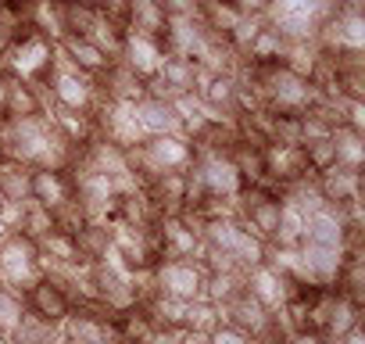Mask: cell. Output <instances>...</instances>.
Returning a JSON list of instances; mask_svg holds the SVG:
<instances>
[{"label": "cell", "instance_id": "f35d334b", "mask_svg": "<svg viewBox=\"0 0 365 344\" xmlns=\"http://www.w3.org/2000/svg\"><path fill=\"white\" fill-rule=\"evenodd\" d=\"M0 201H4V198H0Z\"/></svg>", "mask_w": 365, "mask_h": 344}, {"label": "cell", "instance_id": "5bb4252c", "mask_svg": "<svg viewBox=\"0 0 365 344\" xmlns=\"http://www.w3.org/2000/svg\"><path fill=\"white\" fill-rule=\"evenodd\" d=\"M136 118H140V129H143V136L182 133L175 104H172V101H161V97H140V101H136Z\"/></svg>", "mask_w": 365, "mask_h": 344}, {"label": "cell", "instance_id": "836d02e7", "mask_svg": "<svg viewBox=\"0 0 365 344\" xmlns=\"http://www.w3.org/2000/svg\"><path fill=\"white\" fill-rule=\"evenodd\" d=\"M4 79H8V72H4V65H0V108H4Z\"/></svg>", "mask_w": 365, "mask_h": 344}, {"label": "cell", "instance_id": "e575fe53", "mask_svg": "<svg viewBox=\"0 0 365 344\" xmlns=\"http://www.w3.org/2000/svg\"><path fill=\"white\" fill-rule=\"evenodd\" d=\"M101 344H122V340H118V337H115V333H108V337H104V340H101Z\"/></svg>", "mask_w": 365, "mask_h": 344}, {"label": "cell", "instance_id": "83f0119b", "mask_svg": "<svg viewBox=\"0 0 365 344\" xmlns=\"http://www.w3.org/2000/svg\"><path fill=\"white\" fill-rule=\"evenodd\" d=\"M255 337H247L244 330H237L233 323H215L212 330H208V344H251Z\"/></svg>", "mask_w": 365, "mask_h": 344}, {"label": "cell", "instance_id": "f1b7e54d", "mask_svg": "<svg viewBox=\"0 0 365 344\" xmlns=\"http://www.w3.org/2000/svg\"><path fill=\"white\" fill-rule=\"evenodd\" d=\"M179 330L182 326H154L143 344H179Z\"/></svg>", "mask_w": 365, "mask_h": 344}, {"label": "cell", "instance_id": "7a4b0ae2", "mask_svg": "<svg viewBox=\"0 0 365 344\" xmlns=\"http://www.w3.org/2000/svg\"><path fill=\"white\" fill-rule=\"evenodd\" d=\"M51 65H54V40H47V36L36 33L33 26H26V29L11 40V47H8V54H4V69H8L11 76H22V79L36 83V86L47 83Z\"/></svg>", "mask_w": 365, "mask_h": 344}, {"label": "cell", "instance_id": "9a60e30c", "mask_svg": "<svg viewBox=\"0 0 365 344\" xmlns=\"http://www.w3.org/2000/svg\"><path fill=\"white\" fill-rule=\"evenodd\" d=\"M97 86H101V93L108 97V101H140L143 97V79L133 72V69H125L122 61H111L101 76H97Z\"/></svg>", "mask_w": 365, "mask_h": 344}, {"label": "cell", "instance_id": "7402d4cb", "mask_svg": "<svg viewBox=\"0 0 365 344\" xmlns=\"http://www.w3.org/2000/svg\"><path fill=\"white\" fill-rule=\"evenodd\" d=\"M0 198L26 201L29 198V165L15 158H0Z\"/></svg>", "mask_w": 365, "mask_h": 344}, {"label": "cell", "instance_id": "8d00e7d4", "mask_svg": "<svg viewBox=\"0 0 365 344\" xmlns=\"http://www.w3.org/2000/svg\"><path fill=\"white\" fill-rule=\"evenodd\" d=\"M76 4H90V8H97V0H76Z\"/></svg>", "mask_w": 365, "mask_h": 344}, {"label": "cell", "instance_id": "4dcf8cb0", "mask_svg": "<svg viewBox=\"0 0 365 344\" xmlns=\"http://www.w3.org/2000/svg\"><path fill=\"white\" fill-rule=\"evenodd\" d=\"M340 344H365V333H361V326H354V330H347V333L340 337Z\"/></svg>", "mask_w": 365, "mask_h": 344}, {"label": "cell", "instance_id": "d590c367", "mask_svg": "<svg viewBox=\"0 0 365 344\" xmlns=\"http://www.w3.org/2000/svg\"><path fill=\"white\" fill-rule=\"evenodd\" d=\"M8 233H11V230H8V226H4V219H0V241H4V237H8Z\"/></svg>", "mask_w": 365, "mask_h": 344}, {"label": "cell", "instance_id": "277c9868", "mask_svg": "<svg viewBox=\"0 0 365 344\" xmlns=\"http://www.w3.org/2000/svg\"><path fill=\"white\" fill-rule=\"evenodd\" d=\"M36 276H40L36 244L26 241L22 233H8L4 241H0V287L26 290Z\"/></svg>", "mask_w": 365, "mask_h": 344}, {"label": "cell", "instance_id": "484cf974", "mask_svg": "<svg viewBox=\"0 0 365 344\" xmlns=\"http://www.w3.org/2000/svg\"><path fill=\"white\" fill-rule=\"evenodd\" d=\"M215 323H219V305H212L208 298H194V301H187V315H182V326H187V330H201V333H208Z\"/></svg>", "mask_w": 365, "mask_h": 344}, {"label": "cell", "instance_id": "ac0fdd59", "mask_svg": "<svg viewBox=\"0 0 365 344\" xmlns=\"http://www.w3.org/2000/svg\"><path fill=\"white\" fill-rule=\"evenodd\" d=\"M333 290H336V287H333ZM361 312H365V305H358V301H351V298H344V294L336 290V294H333V305H329V315H326V326H322V337L340 340L347 330L361 326Z\"/></svg>", "mask_w": 365, "mask_h": 344}, {"label": "cell", "instance_id": "5b68a950", "mask_svg": "<svg viewBox=\"0 0 365 344\" xmlns=\"http://www.w3.org/2000/svg\"><path fill=\"white\" fill-rule=\"evenodd\" d=\"M154 287H158V294H168V298H179V301H194V298H201L205 269L194 258H161L154 265Z\"/></svg>", "mask_w": 365, "mask_h": 344}, {"label": "cell", "instance_id": "f546056e", "mask_svg": "<svg viewBox=\"0 0 365 344\" xmlns=\"http://www.w3.org/2000/svg\"><path fill=\"white\" fill-rule=\"evenodd\" d=\"M283 344H319V337H315V333H304V330H301V333H290V337H287Z\"/></svg>", "mask_w": 365, "mask_h": 344}, {"label": "cell", "instance_id": "8fae6325", "mask_svg": "<svg viewBox=\"0 0 365 344\" xmlns=\"http://www.w3.org/2000/svg\"><path fill=\"white\" fill-rule=\"evenodd\" d=\"M54 51H58V58L61 61H68L76 72H83V76H101L108 65H111V58L90 40V36H61L58 44H54Z\"/></svg>", "mask_w": 365, "mask_h": 344}, {"label": "cell", "instance_id": "1f68e13d", "mask_svg": "<svg viewBox=\"0 0 365 344\" xmlns=\"http://www.w3.org/2000/svg\"><path fill=\"white\" fill-rule=\"evenodd\" d=\"M251 344H283V337H276V333H262V337H255Z\"/></svg>", "mask_w": 365, "mask_h": 344}, {"label": "cell", "instance_id": "7c38bea8", "mask_svg": "<svg viewBox=\"0 0 365 344\" xmlns=\"http://www.w3.org/2000/svg\"><path fill=\"white\" fill-rule=\"evenodd\" d=\"M315 191L326 205H344V201H354L361 198V172L358 168H344V165H333L326 172H315Z\"/></svg>", "mask_w": 365, "mask_h": 344}, {"label": "cell", "instance_id": "ba28073f", "mask_svg": "<svg viewBox=\"0 0 365 344\" xmlns=\"http://www.w3.org/2000/svg\"><path fill=\"white\" fill-rule=\"evenodd\" d=\"M29 201L58 212L65 201H72V176L68 168H29Z\"/></svg>", "mask_w": 365, "mask_h": 344}, {"label": "cell", "instance_id": "3957f363", "mask_svg": "<svg viewBox=\"0 0 365 344\" xmlns=\"http://www.w3.org/2000/svg\"><path fill=\"white\" fill-rule=\"evenodd\" d=\"M22 305H26L29 315H36L40 323H51V326H61L72 315V308H76L72 294L65 290V283L54 280V276H43V273L22 290Z\"/></svg>", "mask_w": 365, "mask_h": 344}, {"label": "cell", "instance_id": "cb8c5ba5", "mask_svg": "<svg viewBox=\"0 0 365 344\" xmlns=\"http://www.w3.org/2000/svg\"><path fill=\"white\" fill-rule=\"evenodd\" d=\"M301 154H304V165L308 172H326L336 165V147H333V136H315V140H304L301 143Z\"/></svg>", "mask_w": 365, "mask_h": 344}, {"label": "cell", "instance_id": "2e32d148", "mask_svg": "<svg viewBox=\"0 0 365 344\" xmlns=\"http://www.w3.org/2000/svg\"><path fill=\"white\" fill-rule=\"evenodd\" d=\"M72 237H76L79 255H83L86 262H97V258H104V255L115 248V226L104 223V219H86Z\"/></svg>", "mask_w": 365, "mask_h": 344}, {"label": "cell", "instance_id": "e0dca14e", "mask_svg": "<svg viewBox=\"0 0 365 344\" xmlns=\"http://www.w3.org/2000/svg\"><path fill=\"white\" fill-rule=\"evenodd\" d=\"M283 51H287V36L265 22V26L255 33V40L247 44L244 61H247V65H258V69H265V65H279V61H283Z\"/></svg>", "mask_w": 365, "mask_h": 344}, {"label": "cell", "instance_id": "4316f807", "mask_svg": "<svg viewBox=\"0 0 365 344\" xmlns=\"http://www.w3.org/2000/svg\"><path fill=\"white\" fill-rule=\"evenodd\" d=\"M22 312H26V305H22V290H15V287H0V326L15 330L19 319H22Z\"/></svg>", "mask_w": 365, "mask_h": 344}, {"label": "cell", "instance_id": "ffe728a7", "mask_svg": "<svg viewBox=\"0 0 365 344\" xmlns=\"http://www.w3.org/2000/svg\"><path fill=\"white\" fill-rule=\"evenodd\" d=\"M244 273L247 269H222V273H205V287L201 298H208L212 305H226L244 290Z\"/></svg>", "mask_w": 365, "mask_h": 344}, {"label": "cell", "instance_id": "d6986e66", "mask_svg": "<svg viewBox=\"0 0 365 344\" xmlns=\"http://www.w3.org/2000/svg\"><path fill=\"white\" fill-rule=\"evenodd\" d=\"M333 147H336V165L344 168H358L365 165V133L351 129V126H333Z\"/></svg>", "mask_w": 365, "mask_h": 344}, {"label": "cell", "instance_id": "44dd1931", "mask_svg": "<svg viewBox=\"0 0 365 344\" xmlns=\"http://www.w3.org/2000/svg\"><path fill=\"white\" fill-rule=\"evenodd\" d=\"M165 22H168V15L158 8V0H129V22H125V29H136V33H147V36L161 40Z\"/></svg>", "mask_w": 365, "mask_h": 344}, {"label": "cell", "instance_id": "9c48e42d", "mask_svg": "<svg viewBox=\"0 0 365 344\" xmlns=\"http://www.w3.org/2000/svg\"><path fill=\"white\" fill-rule=\"evenodd\" d=\"M8 72V69H4ZM47 111V93L43 86L22 79V76H11L4 79V108H0V115H11V118H36Z\"/></svg>", "mask_w": 365, "mask_h": 344}, {"label": "cell", "instance_id": "8992f818", "mask_svg": "<svg viewBox=\"0 0 365 344\" xmlns=\"http://www.w3.org/2000/svg\"><path fill=\"white\" fill-rule=\"evenodd\" d=\"M297 258H301L297 280H304V283H333L340 265H344V248L301 241L297 244Z\"/></svg>", "mask_w": 365, "mask_h": 344}, {"label": "cell", "instance_id": "d6a6232c", "mask_svg": "<svg viewBox=\"0 0 365 344\" xmlns=\"http://www.w3.org/2000/svg\"><path fill=\"white\" fill-rule=\"evenodd\" d=\"M0 344H19V340H15V330H8V326H0Z\"/></svg>", "mask_w": 365, "mask_h": 344}, {"label": "cell", "instance_id": "74e56055", "mask_svg": "<svg viewBox=\"0 0 365 344\" xmlns=\"http://www.w3.org/2000/svg\"><path fill=\"white\" fill-rule=\"evenodd\" d=\"M319 344H340V340H329V337H319Z\"/></svg>", "mask_w": 365, "mask_h": 344}, {"label": "cell", "instance_id": "52a82bcc", "mask_svg": "<svg viewBox=\"0 0 365 344\" xmlns=\"http://www.w3.org/2000/svg\"><path fill=\"white\" fill-rule=\"evenodd\" d=\"M118 61H122L125 69H133V72L147 83L150 76H158V69H161V61H165V47H161V40H154V36H147V33L125 29V44H122Z\"/></svg>", "mask_w": 365, "mask_h": 344}, {"label": "cell", "instance_id": "603a6c76", "mask_svg": "<svg viewBox=\"0 0 365 344\" xmlns=\"http://www.w3.org/2000/svg\"><path fill=\"white\" fill-rule=\"evenodd\" d=\"M54 230V212L51 208H43V205H36V201H22V216H19V226L11 230V233H22L26 241H40V237H47Z\"/></svg>", "mask_w": 365, "mask_h": 344}, {"label": "cell", "instance_id": "30bf717a", "mask_svg": "<svg viewBox=\"0 0 365 344\" xmlns=\"http://www.w3.org/2000/svg\"><path fill=\"white\" fill-rule=\"evenodd\" d=\"M219 319H222V323H233V326L244 330L247 337H262V333H269V308H265L258 298H251L247 287H244L233 301L219 305Z\"/></svg>", "mask_w": 365, "mask_h": 344}, {"label": "cell", "instance_id": "6da1fadb", "mask_svg": "<svg viewBox=\"0 0 365 344\" xmlns=\"http://www.w3.org/2000/svg\"><path fill=\"white\" fill-rule=\"evenodd\" d=\"M43 93H47V108L86 111V115H93V108H97V101H101L97 79L76 72L68 61L58 58V51H54V65H51V76H47V83H43ZM43 115H47V111H43Z\"/></svg>", "mask_w": 365, "mask_h": 344}, {"label": "cell", "instance_id": "d4e9b609", "mask_svg": "<svg viewBox=\"0 0 365 344\" xmlns=\"http://www.w3.org/2000/svg\"><path fill=\"white\" fill-rule=\"evenodd\" d=\"M304 237V212L290 201H283V212H279V230H276V241L272 244H287V248H297Z\"/></svg>", "mask_w": 365, "mask_h": 344}, {"label": "cell", "instance_id": "4fadbf2b", "mask_svg": "<svg viewBox=\"0 0 365 344\" xmlns=\"http://www.w3.org/2000/svg\"><path fill=\"white\" fill-rule=\"evenodd\" d=\"M290 283H294V280H283V276H279V273H272L265 262H258V265H251V269L244 273V287H247V294H251V298H258L269 312H272V308H279V305L287 301Z\"/></svg>", "mask_w": 365, "mask_h": 344}]
</instances>
